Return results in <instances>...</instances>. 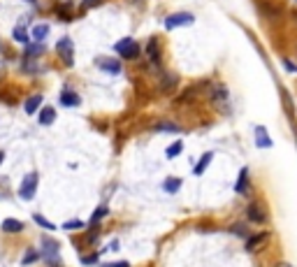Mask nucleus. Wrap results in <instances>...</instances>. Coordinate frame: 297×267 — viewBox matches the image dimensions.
I'll return each instance as SVG.
<instances>
[{
    "label": "nucleus",
    "mask_w": 297,
    "mask_h": 267,
    "mask_svg": "<svg viewBox=\"0 0 297 267\" xmlns=\"http://www.w3.org/2000/svg\"><path fill=\"white\" fill-rule=\"evenodd\" d=\"M2 232H12V235L24 232V223L17 221V218H5V221H2Z\"/></svg>",
    "instance_id": "nucleus-16"
},
{
    "label": "nucleus",
    "mask_w": 297,
    "mask_h": 267,
    "mask_svg": "<svg viewBox=\"0 0 297 267\" xmlns=\"http://www.w3.org/2000/svg\"><path fill=\"white\" fill-rule=\"evenodd\" d=\"M232 232H237V237H246L244 225H235V228H232Z\"/></svg>",
    "instance_id": "nucleus-30"
},
{
    "label": "nucleus",
    "mask_w": 297,
    "mask_h": 267,
    "mask_svg": "<svg viewBox=\"0 0 297 267\" xmlns=\"http://www.w3.org/2000/svg\"><path fill=\"white\" fill-rule=\"evenodd\" d=\"M246 216H248V221H251V223H265V218H267L265 212H262V207L255 205V202L246 207Z\"/></svg>",
    "instance_id": "nucleus-6"
},
{
    "label": "nucleus",
    "mask_w": 297,
    "mask_h": 267,
    "mask_svg": "<svg viewBox=\"0 0 297 267\" xmlns=\"http://www.w3.org/2000/svg\"><path fill=\"white\" fill-rule=\"evenodd\" d=\"M102 0H81V9H88V7H96V5H100Z\"/></svg>",
    "instance_id": "nucleus-28"
},
{
    "label": "nucleus",
    "mask_w": 297,
    "mask_h": 267,
    "mask_svg": "<svg viewBox=\"0 0 297 267\" xmlns=\"http://www.w3.org/2000/svg\"><path fill=\"white\" fill-rule=\"evenodd\" d=\"M33 218H35L37 225H42L44 230H56V225H53L51 221H47V218H44L42 214H33Z\"/></svg>",
    "instance_id": "nucleus-24"
},
{
    "label": "nucleus",
    "mask_w": 297,
    "mask_h": 267,
    "mask_svg": "<svg viewBox=\"0 0 297 267\" xmlns=\"http://www.w3.org/2000/svg\"><path fill=\"white\" fill-rule=\"evenodd\" d=\"M79 102H81V98H79L74 91H70V89H63L61 91V105L63 107H77Z\"/></svg>",
    "instance_id": "nucleus-7"
},
{
    "label": "nucleus",
    "mask_w": 297,
    "mask_h": 267,
    "mask_svg": "<svg viewBox=\"0 0 297 267\" xmlns=\"http://www.w3.org/2000/svg\"><path fill=\"white\" fill-rule=\"evenodd\" d=\"M98 256H100V253H93V256H86V258H81V263H84V265H96V263H98Z\"/></svg>",
    "instance_id": "nucleus-29"
},
{
    "label": "nucleus",
    "mask_w": 297,
    "mask_h": 267,
    "mask_svg": "<svg viewBox=\"0 0 297 267\" xmlns=\"http://www.w3.org/2000/svg\"><path fill=\"white\" fill-rule=\"evenodd\" d=\"M63 228H65V230H81L84 223L81 221H68V223H63Z\"/></svg>",
    "instance_id": "nucleus-27"
},
{
    "label": "nucleus",
    "mask_w": 297,
    "mask_h": 267,
    "mask_svg": "<svg viewBox=\"0 0 297 267\" xmlns=\"http://www.w3.org/2000/svg\"><path fill=\"white\" fill-rule=\"evenodd\" d=\"M37 260H40V253H37L35 249H28L26 256L21 258V265H24V267H26V265H33V263H37Z\"/></svg>",
    "instance_id": "nucleus-21"
},
{
    "label": "nucleus",
    "mask_w": 297,
    "mask_h": 267,
    "mask_svg": "<svg viewBox=\"0 0 297 267\" xmlns=\"http://www.w3.org/2000/svg\"><path fill=\"white\" fill-rule=\"evenodd\" d=\"M147 53H148V58H151V63H160V49H158V37H151L148 40V45H147Z\"/></svg>",
    "instance_id": "nucleus-14"
},
{
    "label": "nucleus",
    "mask_w": 297,
    "mask_h": 267,
    "mask_svg": "<svg viewBox=\"0 0 297 267\" xmlns=\"http://www.w3.org/2000/svg\"><path fill=\"white\" fill-rule=\"evenodd\" d=\"M193 21H195V19H193V14H188V12H174V14H170V17L165 19V28L167 30H174V28L193 24Z\"/></svg>",
    "instance_id": "nucleus-4"
},
{
    "label": "nucleus",
    "mask_w": 297,
    "mask_h": 267,
    "mask_svg": "<svg viewBox=\"0 0 297 267\" xmlns=\"http://www.w3.org/2000/svg\"><path fill=\"white\" fill-rule=\"evenodd\" d=\"M14 40H17V42H21V45H30V42H28V40H30V35H28V30L24 26L14 28Z\"/></svg>",
    "instance_id": "nucleus-20"
},
{
    "label": "nucleus",
    "mask_w": 297,
    "mask_h": 267,
    "mask_svg": "<svg viewBox=\"0 0 297 267\" xmlns=\"http://www.w3.org/2000/svg\"><path fill=\"white\" fill-rule=\"evenodd\" d=\"M2 160H5V151H0V165H2Z\"/></svg>",
    "instance_id": "nucleus-34"
},
{
    "label": "nucleus",
    "mask_w": 297,
    "mask_h": 267,
    "mask_svg": "<svg viewBox=\"0 0 297 267\" xmlns=\"http://www.w3.org/2000/svg\"><path fill=\"white\" fill-rule=\"evenodd\" d=\"M107 216V207H98L96 212H93V216H91V225H96V223H100L102 218Z\"/></svg>",
    "instance_id": "nucleus-26"
},
{
    "label": "nucleus",
    "mask_w": 297,
    "mask_h": 267,
    "mask_svg": "<svg viewBox=\"0 0 297 267\" xmlns=\"http://www.w3.org/2000/svg\"><path fill=\"white\" fill-rule=\"evenodd\" d=\"M2 74H5V65L0 63V79H2Z\"/></svg>",
    "instance_id": "nucleus-33"
},
{
    "label": "nucleus",
    "mask_w": 297,
    "mask_h": 267,
    "mask_svg": "<svg viewBox=\"0 0 297 267\" xmlns=\"http://www.w3.org/2000/svg\"><path fill=\"white\" fill-rule=\"evenodd\" d=\"M56 51H58V56L63 58V63H65L68 68H72V63H74V45H72L70 37H61L58 45H56Z\"/></svg>",
    "instance_id": "nucleus-3"
},
{
    "label": "nucleus",
    "mask_w": 297,
    "mask_h": 267,
    "mask_svg": "<svg viewBox=\"0 0 297 267\" xmlns=\"http://www.w3.org/2000/svg\"><path fill=\"white\" fill-rule=\"evenodd\" d=\"M235 191H237V193H242V195H246V193H248V170H246V168H242L239 177H237Z\"/></svg>",
    "instance_id": "nucleus-10"
},
{
    "label": "nucleus",
    "mask_w": 297,
    "mask_h": 267,
    "mask_svg": "<svg viewBox=\"0 0 297 267\" xmlns=\"http://www.w3.org/2000/svg\"><path fill=\"white\" fill-rule=\"evenodd\" d=\"M283 65H286V68H288V72H297V68L295 65H293V63L288 61V58H286V61H283Z\"/></svg>",
    "instance_id": "nucleus-32"
},
{
    "label": "nucleus",
    "mask_w": 297,
    "mask_h": 267,
    "mask_svg": "<svg viewBox=\"0 0 297 267\" xmlns=\"http://www.w3.org/2000/svg\"><path fill=\"white\" fill-rule=\"evenodd\" d=\"M153 130H167V133H179L181 128H179V125H174V123H167V121H160V123L153 125Z\"/></svg>",
    "instance_id": "nucleus-23"
},
{
    "label": "nucleus",
    "mask_w": 297,
    "mask_h": 267,
    "mask_svg": "<svg viewBox=\"0 0 297 267\" xmlns=\"http://www.w3.org/2000/svg\"><path fill=\"white\" fill-rule=\"evenodd\" d=\"M255 144L262 146V149H270L272 146V137L267 135V128H265V125H258V128H255Z\"/></svg>",
    "instance_id": "nucleus-8"
},
{
    "label": "nucleus",
    "mask_w": 297,
    "mask_h": 267,
    "mask_svg": "<svg viewBox=\"0 0 297 267\" xmlns=\"http://www.w3.org/2000/svg\"><path fill=\"white\" fill-rule=\"evenodd\" d=\"M181 149H184V142H174L172 146H167L165 156H167V158H176V156L181 153Z\"/></svg>",
    "instance_id": "nucleus-25"
},
{
    "label": "nucleus",
    "mask_w": 297,
    "mask_h": 267,
    "mask_svg": "<svg viewBox=\"0 0 297 267\" xmlns=\"http://www.w3.org/2000/svg\"><path fill=\"white\" fill-rule=\"evenodd\" d=\"M47 35H49V26H47V24H37V26H33V30H30V37L35 40L37 45H42L44 40H47Z\"/></svg>",
    "instance_id": "nucleus-11"
},
{
    "label": "nucleus",
    "mask_w": 297,
    "mask_h": 267,
    "mask_svg": "<svg viewBox=\"0 0 297 267\" xmlns=\"http://www.w3.org/2000/svg\"><path fill=\"white\" fill-rule=\"evenodd\" d=\"M42 246H44V256H47V258H51V260H56V256H58V244H56L51 237H44Z\"/></svg>",
    "instance_id": "nucleus-13"
},
{
    "label": "nucleus",
    "mask_w": 297,
    "mask_h": 267,
    "mask_svg": "<svg viewBox=\"0 0 297 267\" xmlns=\"http://www.w3.org/2000/svg\"><path fill=\"white\" fill-rule=\"evenodd\" d=\"M211 158H214V151H207V153H204V156H202V158H200V163H198V165L193 168V172H195L198 177H202V174H204V170L209 168Z\"/></svg>",
    "instance_id": "nucleus-18"
},
{
    "label": "nucleus",
    "mask_w": 297,
    "mask_h": 267,
    "mask_svg": "<svg viewBox=\"0 0 297 267\" xmlns=\"http://www.w3.org/2000/svg\"><path fill=\"white\" fill-rule=\"evenodd\" d=\"M42 96H40V93H35V96H30V98L26 100V102H24V112H26V114H35L37 109H40V105H42Z\"/></svg>",
    "instance_id": "nucleus-12"
},
{
    "label": "nucleus",
    "mask_w": 297,
    "mask_h": 267,
    "mask_svg": "<svg viewBox=\"0 0 297 267\" xmlns=\"http://www.w3.org/2000/svg\"><path fill=\"white\" fill-rule=\"evenodd\" d=\"M211 100H214V105H221V102H225L227 100V89L223 84H216L214 91H211Z\"/></svg>",
    "instance_id": "nucleus-17"
},
{
    "label": "nucleus",
    "mask_w": 297,
    "mask_h": 267,
    "mask_svg": "<svg viewBox=\"0 0 297 267\" xmlns=\"http://www.w3.org/2000/svg\"><path fill=\"white\" fill-rule=\"evenodd\" d=\"M102 267H130V265H128L125 260H121V263H105Z\"/></svg>",
    "instance_id": "nucleus-31"
},
{
    "label": "nucleus",
    "mask_w": 297,
    "mask_h": 267,
    "mask_svg": "<svg viewBox=\"0 0 297 267\" xmlns=\"http://www.w3.org/2000/svg\"><path fill=\"white\" fill-rule=\"evenodd\" d=\"M114 51L119 53L121 58L132 61V58H137V56H140V45H137L132 37H123V40H119V42L114 45Z\"/></svg>",
    "instance_id": "nucleus-1"
},
{
    "label": "nucleus",
    "mask_w": 297,
    "mask_h": 267,
    "mask_svg": "<svg viewBox=\"0 0 297 267\" xmlns=\"http://www.w3.org/2000/svg\"><path fill=\"white\" fill-rule=\"evenodd\" d=\"M56 121V109L53 107H42L40 109V125H51Z\"/></svg>",
    "instance_id": "nucleus-15"
},
{
    "label": "nucleus",
    "mask_w": 297,
    "mask_h": 267,
    "mask_svg": "<svg viewBox=\"0 0 297 267\" xmlns=\"http://www.w3.org/2000/svg\"><path fill=\"white\" fill-rule=\"evenodd\" d=\"M24 53H26L28 58H33V56H42L44 53V47L42 45H26V49H24Z\"/></svg>",
    "instance_id": "nucleus-22"
},
{
    "label": "nucleus",
    "mask_w": 297,
    "mask_h": 267,
    "mask_svg": "<svg viewBox=\"0 0 297 267\" xmlns=\"http://www.w3.org/2000/svg\"><path fill=\"white\" fill-rule=\"evenodd\" d=\"M37 184H40V174H37V172L26 174L24 181H21V186H19V197H21V200H33L37 193Z\"/></svg>",
    "instance_id": "nucleus-2"
},
{
    "label": "nucleus",
    "mask_w": 297,
    "mask_h": 267,
    "mask_svg": "<svg viewBox=\"0 0 297 267\" xmlns=\"http://www.w3.org/2000/svg\"><path fill=\"white\" fill-rule=\"evenodd\" d=\"M270 240V232H260V235H253V237H248L246 240V251L251 253V251H255L258 246H262L265 242Z\"/></svg>",
    "instance_id": "nucleus-9"
},
{
    "label": "nucleus",
    "mask_w": 297,
    "mask_h": 267,
    "mask_svg": "<svg viewBox=\"0 0 297 267\" xmlns=\"http://www.w3.org/2000/svg\"><path fill=\"white\" fill-rule=\"evenodd\" d=\"M96 65L100 70L109 72V74H119L121 72V63L116 61V58H107V56H98L96 58Z\"/></svg>",
    "instance_id": "nucleus-5"
},
{
    "label": "nucleus",
    "mask_w": 297,
    "mask_h": 267,
    "mask_svg": "<svg viewBox=\"0 0 297 267\" xmlns=\"http://www.w3.org/2000/svg\"><path fill=\"white\" fill-rule=\"evenodd\" d=\"M295 53H297V47H295Z\"/></svg>",
    "instance_id": "nucleus-36"
},
{
    "label": "nucleus",
    "mask_w": 297,
    "mask_h": 267,
    "mask_svg": "<svg viewBox=\"0 0 297 267\" xmlns=\"http://www.w3.org/2000/svg\"><path fill=\"white\" fill-rule=\"evenodd\" d=\"M276 267H290V265H288V263H279V265H276Z\"/></svg>",
    "instance_id": "nucleus-35"
},
{
    "label": "nucleus",
    "mask_w": 297,
    "mask_h": 267,
    "mask_svg": "<svg viewBox=\"0 0 297 267\" xmlns=\"http://www.w3.org/2000/svg\"><path fill=\"white\" fill-rule=\"evenodd\" d=\"M179 188H181V179L179 177H170L165 184H163V191H167V193H176Z\"/></svg>",
    "instance_id": "nucleus-19"
}]
</instances>
